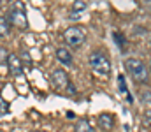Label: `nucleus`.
Wrapping results in <instances>:
<instances>
[{"label":"nucleus","instance_id":"7ed1b4c3","mask_svg":"<svg viewBox=\"0 0 151 132\" xmlns=\"http://www.w3.org/2000/svg\"><path fill=\"white\" fill-rule=\"evenodd\" d=\"M63 37H65V43L69 44L70 48H79V46H83L84 41H86V32L81 27H69L65 30Z\"/></svg>","mask_w":151,"mask_h":132},{"label":"nucleus","instance_id":"aec40b11","mask_svg":"<svg viewBox=\"0 0 151 132\" xmlns=\"http://www.w3.org/2000/svg\"><path fill=\"white\" fill-rule=\"evenodd\" d=\"M104 132H111V131H104Z\"/></svg>","mask_w":151,"mask_h":132},{"label":"nucleus","instance_id":"423d86ee","mask_svg":"<svg viewBox=\"0 0 151 132\" xmlns=\"http://www.w3.org/2000/svg\"><path fill=\"white\" fill-rule=\"evenodd\" d=\"M7 67H9V72L14 78H18V76L23 74V62L14 53H9V56H7Z\"/></svg>","mask_w":151,"mask_h":132},{"label":"nucleus","instance_id":"ddd939ff","mask_svg":"<svg viewBox=\"0 0 151 132\" xmlns=\"http://www.w3.org/2000/svg\"><path fill=\"white\" fill-rule=\"evenodd\" d=\"M113 37H114V41L118 43L119 49H121V51H125V37H123V35H119V32H114Z\"/></svg>","mask_w":151,"mask_h":132},{"label":"nucleus","instance_id":"2eb2a0df","mask_svg":"<svg viewBox=\"0 0 151 132\" xmlns=\"http://www.w3.org/2000/svg\"><path fill=\"white\" fill-rule=\"evenodd\" d=\"M7 56H9V51L5 48H0V63H7Z\"/></svg>","mask_w":151,"mask_h":132},{"label":"nucleus","instance_id":"f03ea898","mask_svg":"<svg viewBox=\"0 0 151 132\" xmlns=\"http://www.w3.org/2000/svg\"><path fill=\"white\" fill-rule=\"evenodd\" d=\"M90 65L100 76H109L111 74V60L102 51H93L90 55Z\"/></svg>","mask_w":151,"mask_h":132},{"label":"nucleus","instance_id":"a211bd4d","mask_svg":"<svg viewBox=\"0 0 151 132\" xmlns=\"http://www.w3.org/2000/svg\"><path fill=\"white\" fill-rule=\"evenodd\" d=\"M65 92H67V93H69V95H76V88H74V85H72V83H70V85H69V87H67V90H65Z\"/></svg>","mask_w":151,"mask_h":132},{"label":"nucleus","instance_id":"f3484780","mask_svg":"<svg viewBox=\"0 0 151 132\" xmlns=\"http://www.w3.org/2000/svg\"><path fill=\"white\" fill-rule=\"evenodd\" d=\"M144 123L151 127V109L150 111H146V115H144Z\"/></svg>","mask_w":151,"mask_h":132},{"label":"nucleus","instance_id":"6e6552de","mask_svg":"<svg viewBox=\"0 0 151 132\" xmlns=\"http://www.w3.org/2000/svg\"><path fill=\"white\" fill-rule=\"evenodd\" d=\"M99 125H100V129H102V131H111V129L114 127V118H113V115L102 113V115L99 116Z\"/></svg>","mask_w":151,"mask_h":132},{"label":"nucleus","instance_id":"1a4fd4ad","mask_svg":"<svg viewBox=\"0 0 151 132\" xmlns=\"http://www.w3.org/2000/svg\"><path fill=\"white\" fill-rule=\"evenodd\" d=\"M76 132H93V127H91L90 120L81 118V120L76 123Z\"/></svg>","mask_w":151,"mask_h":132},{"label":"nucleus","instance_id":"f257e3e1","mask_svg":"<svg viewBox=\"0 0 151 132\" xmlns=\"http://www.w3.org/2000/svg\"><path fill=\"white\" fill-rule=\"evenodd\" d=\"M125 69L127 72L132 76V79L135 83H148L150 81V69L137 58H128L125 62Z\"/></svg>","mask_w":151,"mask_h":132},{"label":"nucleus","instance_id":"0eeeda50","mask_svg":"<svg viewBox=\"0 0 151 132\" xmlns=\"http://www.w3.org/2000/svg\"><path fill=\"white\" fill-rule=\"evenodd\" d=\"M56 58H58L62 63H65V65H72V62H74L72 53H70L67 48H58V49H56Z\"/></svg>","mask_w":151,"mask_h":132},{"label":"nucleus","instance_id":"9b49d317","mask_svg":"<svg viewBox=\"0 0 151 132\" xmlns=\"http://www.w3.org/2000/svg\"><path fill=\"white\" fill-rule=\"evenodd\" d=\"M118 85H119V92H121V93H125V95L128 97V100H132V97L128 95V90H127V83H125V76H119V78H118Z\"/></svg>","mask_w":151,"mask_h":132},{"label":"nucleus","instance_id":"9d476101","mask_svg":"<svg viewBox=\"0 0 151 132\" xmlns=\"http://www.w3.org/2000/svg\"><path fill=\"white\" fill-rule=\"evenodd\" d=\"M9 32H11V23L4 16H0V37H7Z\"/></svg>","mask_w":151,"mask_h":132},{"label":"nucleus","instance_id":"39448f33","mask_svg":"<svg viewBox=\"0 0 151 132\" xmlns=\"http://www.w3.org/2000/svg\"><path fill=\"white\" fill-rule=\"evenodd\" d=\"M51 83L58 88V90H63V92H65L67 87L70 85V79H69V74H67L63 69H56V71H53V74H51Z\"/></svg>","mask_w":151,"mask_h":132},{"label":"nucleus","instance_id":"f8f14e48","mask_svg":"<svg viewBox=\"0 0 151 132\" xmlns=\"http://www.w3.org/2000/svg\"><path fill=\"white\" fill-rule=\"evenodd\" d=\"M9 9L11 11H25V2L23 0H12Z\"/></svg>","mask_w":151,"mask_h":132},{"label":"nucleus","instance_id":"4be33fe9","mask_svg":"<svg viewBox=\"0 0 151 132\" xmlns=\"http://www.w3.org/2000/svg\"><path fill=\"white\" fill-rule=\"evenodd\" d=\"M0 4H2V0H0Z\"/></svg>","mask_w":151,"mask_h":132},{"label":"nucleus","instance_id":"dca6fc26","mask_svg":"<svg viewBox=\"0 0 151 132\" xmlns=\"http://www.w3.org/2000/svg\"><path fill=\"white\" fill-rule=\"evenodd\" d=\"M84 9H86V4H84L83 0H76V4H74V11H76V12L84 11Z\"/></svg>","mask_w":151,"mask_h":132},{"label":"nucleus","instance_id":"4468645a","mask_svg":"<svg viewBox=\"0 0 151 132\" xmlns=\"http://www.w3.org/2000/svg\"><path fill=\"white\" fill-rule=\"evenodd\" d=\"M7 111H9V104H7V102H5V99L0 95V116H4Z\"/></svg>","mask_w":151,"mask_h":132},{"label":"nucleus","instance_id":"20e7f679","mask_svg":"<svg viewBox=\"0 0 151 132\" xmlns=\"http://www.w3.org/2000/svg\"><path fill=\"white\" fill-rule=\"evenodd\" d=\"M7 18H9V23L14 25V27H18L19 30L28 28V19H27V12L25 11H11L9 9Z\"/></svg>","mask_w":151,"mask_h":132},{"label":"nucleus","instance_id":"412c9836","mask_svg":"<svg viewBox=\"0 0 151 132\" xmlns=\"http://www.w3.org/2000/svg\"><path fill=\"white\" fill-rule=\"evenodd\" d=\"M150 46H151V41H150Z\"/></svg>","mask_w":151,"mask_h":132},{"label":"nucleus","instance_id":"6ab92c4d","mask_svg":"<svg viewBox=\"0 0 151 132\" xmlns=\"http://www.w3.org/2000/svg\"><path fill=\"white\" fill-rule=\"evenodd\" d=\"M150 71H151V60H150Z\"/></svg>","mask_w":151,"mask_h":132}]
</instances>
